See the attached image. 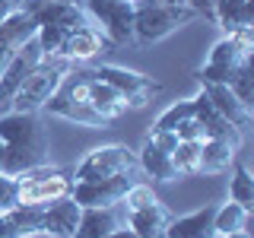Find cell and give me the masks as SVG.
<instances>
[{
  "mask_svg": "<svg viewBox=\"0 0 254 238\" xmlns=\"http://www.w3.org/2000/svg\"><path fill=\"white\" fill-rule=\"evenodd\" d=\"M213 213H216V206H203L197 213L169 219L165 238H216V232H213Z\"/></svg>",
  "mask_w": 254,
  "mask_h": 238,
  "instance_id": "obj_17",
  "label": "cell"
},
{
  "mask_svg": "<svg viewBox=\"0 0 254 238\" xmlns=\"http://www.w3.org/2000/svg\"><path fill=\"white\" fill-rule=\"evenodd\" d=\"M73 190V178L61 169H32L26 175H19V203L22 206H45L61 200V197H70Z\"/></svg>",
  "mask_w": 254,
  "mask_h": 238,
  "instance_id": "obj_5",
  "label": "cell"
},
{
  "mask_svg": "<svg viewBox=\"0 0 254 238\" xmlns=\"http://www.w3.org/2000/svg\"><path fill=\"white\" fill-rule=\"evenodd\" d=\"M83 3L86 16L99 22L111 45L133 42V16H137L133 3H127V0H83Z\"/></svg>",
  "mask_w": 254,
  "mask_h": 238,
  "instance_id": "obj_7",
  "label": "cell"
},
{
  "mask_svg": "<svg viewBox=\"0 0 254 238\" xmlns=\"http://www.w3.org/2000/svg\"><path fill=\"white\" fill-rule=\"evenodd\" d=\"M0 140H3V172L13 178L48 165V133L38 115L22 111L0 115Z\"/></svg>",
  "mask_w": 254,
  "mask_h": 238,
  "instance_id": "obj_1",
  "label": "cell"
},
{
  "mask_svg": "<svg viewBox=\"0 0 254 238\" xmlns=\"http://www.w3.org/2000/svg\"><path fill=\"white\" fill-rule=\"evenodd\" d=\"M19 238H54V235H48V232H29V235H19Z\"/></svg>",
  "mask_w": 254,
  "mask_h": 238,
  "instance_id": "obj_41",
  "label": "cell"
},
{
  "mask_svg": "<svg viewBox=\"0 0 254 238\" xmlns=\"http://www.w3.org/2000/svg\"><path fill=\"white\" fill-rule=\"evenodd\" d=\"M108 238H137V235H133L130 229H121V226H118V229H115V232H111Z\"/></svg>",
  "mask_w": 254,
  "mask_h": 238,
  "instance_id": "obj_39",
  "label": "cell"
},
{
  "mask_svg": "<svg viewBox=\"0 0 254 238\" xmlns=\"http://www.w3.org/2000/svg\"><path fill=\"white\" fill-rule=\"evenodd\" d=\"M172 162L178 175H197L200 172V140H181L172 153Z\"/></svg>",
  "mask_w": 254,
  "mask_h": 238,
  "instance_id": "obj_27",
  "label": "cell"
},
{
  "mask_svg": "<svg viewBox=\"0 0 254 238\" xmlns=\"http://www.w3.org/2000/svg\"><path fill=\"white\" fill-rule=\"evenodd\" d=\"M19 6L38 22V26H61V29L89 26L83 6H79V3H67V0H22Z\"/></svg>",
  "mask_w": 254,
  "mask_h": 238,
  "instance_id": "obj_12",
  "label": "cell"
},
{
  "mask_svg": "<svg viewBox=\"0 0 254 238\" xmlns=\"http://www.w3.org/2000/svg\"><path fill=\"white\" fill-rule=\"evenodd\" d=\"M203 92L210 95V102H213V108L219 111L222 118H226L232 127H238V130H245V127L251 124V108H245L242 102L235 99V92L229 89V86H203Z\"/></svg>",
  "mask_w": 254,
  "mask_h": 238,
  "instance_id": "obj_21",
  "label": "cell"
},
{
  "mask_svg": "<svg viewBox=\"0 0 254 238\" xmlns=\"http://www.w3.org/2000/svg\"><path fill=\"white\" fill-rule=\"evenodd\" d=\"M213 22L226 29V35L238 29H254V0H216Z\"/></svg>",
  "mask_w": 254,
  "mask_h": 238,
  "instance_id": "obj_18",
  "label": "cell"
},
{
  "mask_svg": "<svg viewBox=\"0 0 254 238\" xmlns=\"http://www.w3.org/2000/svg\"><path fill=\"white\" fill-rule=\"evenodd\" d=\"M16 3H22V0H16Z\"/></svg>",
  "mask_w": 254,
  "mask_h": 238,
  "instance_id": "obj_43",
  "label": "cell"
},
{
  "mask_svg": "<svg viewBox=\"0 0 254 238\" xmlns=\"http://www.w3.org/2000/svg\"><path fill=\"white\" fill-rule=\"evenodd\" d=\"M137 165L153 181H159V184H169V181L178 178L175 162H172V153H162V149H159L156 143H149V140L143 143V149H140V156H137Z\"/></svg>",
  "mask_w": 254,
  "mask_h": 238,
  "instance_id": "obj_23",
  "label": "cell"
},
{
  "mask_svg": "<svg viewBox=\"0 0 254 238\" xmlns=\"http://www.w3.org/2000/svg\"><path fill=\"white\" fill-rule=\"evenodd\" d=\"M229 197H232L235 203H242L245 210L254 206V178L245 165H235V175H232V181H229Z\"/></svg>",
  "mask_w": 254,
  "mask_h": 238,
  "instance_id": "obj_28",
  "label": "cell"
},
{
  "mask_svg": "<svg viewBox=\"0 0 254 238\" xmlns=\"http://www.w3.org/2000/svg\"><path fill=\"white\" fill-rule=\"evenodd\" d=\"M13 10H19V3H16V0H0V22H3Z\"/></svg>",
  "mask_w": 254,
  "mask_h": 238,
  "instance_id": "obj_37",
  "label": "cell"
},
{
  "mask_svg": "<svg viewBox=\"0 0 254 238\" xmlns=\"http://www.w3.org/2000/svg\"><path fill=\"white\" fill-rule=\"evenodd\" d=\"M185 3H188L197 16H203V19L213 22V6H216V0H185Z\"/></svg>",
  "mask_w": 254,
  "mask_h": 238,
  "instance_id": "obj_35",
  "label": "cell"
},
{
  "mask_svg": "<svg viewBox=\"0 0 254 238\" xmlns=\"http://www.w3.org/2000/svg\"><path fill=\"white\" fill-rule=\"evenodd\" d=\"M251 32L254 29H238V32H229L222 42L213 45L210 51V60L197 70V79L203 86H229V79L235 76V70L242 67L245 60H251V51H254V42H251Z\"/></svg>",
  "mask_w": 254,
  "mask_h": 238,
  "instance_id": "obj_3",
  "label": "cell"
},
{
  "mask_svg": "<svg viewBox=\"0 0 254 238\" xmlns=\"http://www.w3.org/2000/svg\"><path fill=\"white\" fill-rule=\"evenodd\" d=\"M118 229L115 206H83L73 238H108Z\"/></svg>",
  "mask_w": 254,
  "mask_h": 238,
  "instance_id": "obj_20",
  "label": "cell"
},
{
  "mask_svg": "<svg viewBox=\"0 0 254 238\" xmlns=\"http://www.w3.org/2000/svg\"><path fill=\"white\" fill-rule=\"evenodd\" d=\"M0 172H3V140H0Z\"/></svg>",
  "mask_w": 254,
  "mask_h": 238,
  "instance_id": "obj_42",
  "label": "cell"
},
{
  "mask_svg": "<svg viewBox=\"0 0 254 238\" xmlns=\"http://www.w3.org/2000/svg\"><path fill=\"white\" fill-rule=\"evenodd\" d=\"M248 213L251 210H245V206L235 203V200L216 206V213H213V232L226 235V232H238V229H245V226H248Z\"/></svg>",
  "mask_w": 254,
  "mask_h": 238,
  "instance_id": "obj_25",
  "label": "cell"
},
{
  "mask_svg": "<svg viewBox=\"0 0 254 238\" xmlns=\"http://www.w3.org/2000/svg\"><path fill=\"white\" fill-rule=\"evenodd\" d=\"M121 203L127 206V213H133V210H143V206L159 203V197H156V190L149 187V184H130V187H127V194L121 197Z\"/></svg>",
  "mask_w": 254,
  "mask_h": 238,
  "instance_id": "obj_31",
  "label": "cell"
},
{
  "mask_svg": "<svg viewBox=\"0 0 254 238\" xmlns=\"http://www.w3.org/2000/svg\"><path fill=\"white\" fill-rule=\"evenodd\" d=\"M35 32H38V22L19 6V10H13L3 22H0V45L10 48V51H19L29 38H35Z\"/></svg>",
  "mask_w": 254,
  "mask_h": 238,
  "instance_id": "obj_22",
  "label": "cell"
},
{
  "mask_svg": "<svg viewBox=\"0 0 254 238\" xmlns=\"http://www.w3.org/2000/svg\"><path fill=\"white\" fill-rule=\"evenodd\" d=\"M89 105L95 108V115H99L105 124L118 121V118L127 115V108H130V105H127V99L115 89V86L95 79V73H92V79H89Z\"/></svg>",
  "mask_w": 254,
  "mask_h": 238,
  "instance_id": "obj_16",
  "label": "cell"
},
{
  "mask_svg": "<svg viewBox=\"0 0 254 238\" xmlns=\"http://www.w3.org/2000/svg\"><path fill=\"white\" fill-rule=\"evenodd\" d=\"M194 10L190 6H149V10H137L133 16V42H159V38L172 35L175 29L188 26L194 19Z\"/></svg>",
  "mask_w": 254,
  "mask_h": 238,
  "instance_id": "obj_6",
  "label": "cell"
},
{
  "mask_svg": "<svg viewBox=\"0 0 254 238\" xmlns=\"http://www.w3.org/2000/svg\"><path fill=\"white\" fill-rule=\"evenodd\" d=\"M169 210L162 203L143 206V210L127 213V229L137 238H165V226H169Z\"/></svg>",
  "mask_w": 254,
  "mask_h": 238,
  "instance_id": "obj_19",
  "label": "cell"
},
{
  "mask_svg": "<svg viewBox=\"0 0 254 238\" xmlns=\"http://www.w3.org/2000/svg\"><path fill=\"white\" fill-rule=\"evenodd\" d=\"M149 6H188L185 0H133V10H149Z\"/></svg>",
  "mask_w": 254,
  "mask_h": 238,
  "instance_id": "obj_36",
  "label": "cell"
},
{
  "mask_svg": "<svg viewBox=\"0 0 254 238\" xmlns=\"http://www.w3.org/2000/svg\"><path fill=\"white\" fill-rule=\"evenodd\" d=\"M92 73H95V79L115 86V89L127 99L130 108H146L149 102H153V95L162 89L153 76H143L137 70H124V67H95Z\"/></svg>",
  "mask_w": 254,
  "mask_h": 238,
  "instance_id": "obj_10",
  "label": "cell"
},
{
  "mask_svg": "<svg viewBox=\"0 0 254 238\" xmlns=\"http://www.w3.org/2000/svg\"><path fill=\"white\" fill-rule=\"evenodd\" d=\"M105 45H108V38L102 35L99 29H92V26L70 29L67 38H64V45H61V51H58V60H76V63L92 60Z\"/></svg>",
  "mask_w": 254,
  "mask_h": 238,
  "instance_id": "obj_14",
  "label": "cell"
},
{
  "mask_svg": "<svg viewBox=\"0 0 254 238\" xmlns=\"http://www.w3.org/2000/svg\"><path fill=\"white\" fill-rule=\"evenodd\" d=\"M149 143H156L162 153H175V146H178V133L175 130H156V133H149Z\"/></svg>",
  "mask_w": 254,
  "mask_h": 238,
  "instance_id": "obj_33",
  "label": "cell"
},
{
  "mask_svg": "<svg viewBox=\"0 0 254 238\" xmlns=\"http://www.w3.org/2000/svg\"><path fill=\"white\" fill-rule=\"evenodd\" d=\"M10 60H13V51H10V48H3V45H0V73L6 70V63H10Z\"/></svg>",
  "mask_w": 254,
  "mask_h": 238,
  "instance_id": "obj_38",
  "label": "cell"
},
{
  "mask_svg": "<svg viewBox=\"0 0 254 238\" xmlns=\"http://www.w3.org/2000/svg\"><path fill=\"white\" fill-rule=\"evenodd\" d=\"M127 3H133V0H127Z\"/></svg>",
  "mask_w": 254,
  "mask_h": 238,
  "instance_id": "obj_44",
  "label": "cell"
},
{
  "mask_svg": "<svg viewBox=\"0 0 254 238\" xmlns=\"http://www.w3.org/2000/svg\"><path fill=\"white\" fill-rule=\"evenodd\" d=\"M6 219H10L16 238L19 235H29V232H42V206H13V210L3 213Z\"/></svg>",
  "mask_w": 254,
  "mask_h": 238,
  "instance_id": "obj_26",
  "label": "cell"
},
{
  "mask_svg": "<svg viewBox=\"0 0 254 238\" xmlns=\"http://www.w3.org/2000/svg\"><path fill=\"white\" fill-rule=\"evenodd\" d=\"M175 133H178V140H203V127H200L197 118H188L185 124H178Z\"/></svg>",
  "mask_w": 254,
  "mask_h": 238,
  "instance_id": "obj_34",
  "label": "cell"
},
{
  "mask_svg": "<svg viewBox=\"0 0 254 238\" xmlns=\"http://www.w3.org/2000/svg\"><path fill=\"white\" fill-rule=\"evenodd\" d=\"M133 169H137V156L121 143H108V146L86 153V159L73 172V181H99V178H111V175L133 172Z\"/></svg>",
  "mask_w": 254,
  "mask_h": 238,
  "instance_id": "obj_8",
  "label": "cell"
},
{
  "mask_svg": "<svg viewBox=\"0 0 254 238\" xmlns=\"http://www.w3.org/2000/svg\"><path fill=\"white\" fill-rule=\"evenodd\" d=\"M216 238H251L248 229H238V232H226V235H216Z\"/></svg>",
  "mask_w": 254,
  "mask_h": 238,
  "instance_id": "obj_40",
  "label": "cell"
},
{
  "mask_svg": "<svg viewBox=\"0 0 254 238\" xmlns=\"http://www.w3.org/2000/svg\"><path fill=\"white\" fill-rule=\"evenodd\" d=\"M235 153L238 149L226 140H200V172H206V175L226 172L235 162Z\"/></svg>",
  "mask_w": 254,
  "mask_h": 238,
  "instance_id": "obj_24",
  "label": "cell"
},
{
  "mask_svg": "<svg viewBox=\"0 0 254 238\" xmlns=\"http://www.w3.org/2000/svg\"><path fill=\"white\" fill-rule=\"evenodd\" d=\"M13 206H19V178L0 172V213L13 210Z\"/></svg>",
  "mask_w": 254,
  "mask_h": 238,
  "instance_id": "obj_32",
  "label": "cell"
},
{
  "mask_svg": "<svg viewBox=\"0 0 254 238\" xmlns=\"http://www.w3.org/2000/svg\"><path fill=\"white\" fill-rule=\"evenodd\" d=\"M229 89L235 92V99L242 102L245 108L254 105V73H251V60H245L242 67L235 70V76L229 79Z\"/></svg>",
  "mask_w": 254,
  "mask_h": 238,
  "instance_id": "obj_30",
  "label": "cell"
},
{
  "mask_svg": "<svg viewBox=\"0 0 254 238\" xmlns=\"http://www.w3.org/2000/svg\"><path fill=\"white\" fill-rule=\"evenodd\" d=\"M79 213H83V206L73 197H61V200L48 203L42 210V232L54 235V238H73Z\"/></svg>",
  "mask_w": 254,
  "mask_h": 238,
  "instance_id": "obj_15",
  "label": "cell"
},
{
  "mask_svg": "<svg viewBox=\"0 0 254 238\" xmlns=\"http://www.w3.org/2000/svg\"><path fill=\"white\" fill-rule=\"evenodd\" d=\"M89 79H92V70H67L61 86L51 92V99L45 102L42 111L83 127H105V121L89 105Z\"/></svg>",
  "mask_w": 254,
  "mask_h": 238,
  "instance_id": "obj_2",
  "label": "cell"
},
{
  "mask_svg": "<svg viewBox=\"0 0 254 238\" xmlns=\"http://www.w3.org/2000/svg\"><path fill=\"white\" fill-rule=\"evenodd\" d=\"M188 118H194V102H175V105H169L162 111V115L156 118V124H153V130L149 133H156V130H175L178 124H185Z\"/></svg>",
  "mask_w": 254,
  "mask_h": 238,
  "instance_id": "obj_29",
  "label": "cell"
},
{
  "mask_svg": "<svg viewBox=\"0 0 254 238\" xmlns=\"http://www.w3.org/2000/svg\"><path fill=\"white\" fill-rule=\"evenodd\" d=\"M190 102H194V118H197V121H200V127H203V140H226V143H232L235 149L242 146V130H238V127H232L216 108H213L210 95H206L203 89H200V95H194Z\"/></svg>",
  "mask_w": 254,
  "mask_h": 238,
  "instance_id": "obj_13",
  "label": "cell"
},
{
  "mask_svg": "<svg viewBox=\"0 0 254 238\" xmlns=\"http://www.w3.org/2000/svg\"><path fill=\"white\" fill-rule=\"evenodd\" d=\"M130 175L133 172H121V175L99 178V181H73L70 197H73L79 206H118L121 197L127 194V187L133 184Z\"/></svg>",
  "mask_w": 254,
  "mask_h": 238,
  "instance_id": "obj_11",
  "label": "cell"
},
{
  "mask_svg": "<svg viewBox=\"0 0 254 238\" xmlns=\"http://www.w3.org/2000/svg\"><path fill=\"white\" fill-rule=\"evenodd\" d=\"M42 60H45V54H42V48H38L35 38H29L19 51H13V60L6 63V70L0 73V115L13 111V102H16V92H19L22 79H26Z\"/></svg>",
  "mask_w": 254,
  "mask_h": 238,
  "instance_id": "obj_9",
  "label": "cell"
},
{
  "mask_svg": "<svg viewBox=\"0 0 254 238\" xmlns=\"http://www.w3.org/2000/svg\"><path fill=\"white\" fill-rule=\"evenodd\" d=\"M64 73H67V63H61V60H42L26 79H22L19 92H16V102H13V111L38 115V111L45 108V102L51 99V92L61 86Z\"/></svg>",
  "mask_w": 254,
  "mask_h": 238,
  "instance_id": "obj_4",
  "label": "cell"
}]
</instances>
